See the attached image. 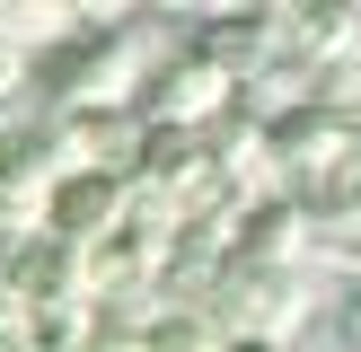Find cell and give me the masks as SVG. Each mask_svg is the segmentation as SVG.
Here are the masks:
<instances>
[{"label":"cell","mask_w":361,"mask_h":352,"mask_svg":"<svg viewBox=\"0 0 361 352\" xmlns=\"http://www.w3.org/2000/svg\"><path fill=\"white\" fill-rule=\"evenodd\" d=\"M150 35H141V18L123 9H80V35H71L62 53H53L44 70V97L53 115H97V106H133L141 80H150Z\"/></svg>","instance_id":"cell-1"},{"label":"cell","mask_w":361,"mask_h":352,"mask_svg":"<svg viewBox=\"0 0 361 352\" xmlns=\"http://www.w3.org/2000/svg\"><path fill=\"white\" fill-rule=\"evenodd\" d=\"M203 317L221 334H264V344H300L317 326V273L309 264H221Z\"/></svg>","instance_id":"cell-2"},{"label":"cell","mask_w":361,"mask_h":352,"mask_svg":"<svg viewBox=\"0 0 361 352\" xmlns=\"http://www.w3.org/2000/svg\"><path fill=\"white\" fill-rule=\"evenodd\" d=\"M133 115H141V123H168V132H203L212 115H229V70L203 62L194 44H176V53H159V62H150Z\"/></svg>","instance_id":"cell-3"},{"label":"cell","mask_w":361,"mask_h":352,"mask_svg":"<svg viewBox=\"0 0 361 352\" xmlns=\"http://www.w3.org/2000/svg\"><path fill=\"white\" fill-rule=\"evenodd\" d=\"M123 176H97V168H71V176H53L44 185V211H35V229L44 238H62V246H97V238H115L123 229Z\"/></svg>","instance_id":"cell-4"},{"label":"cell","mask_w":361,"mask_h":352,"mask_svg":"<svg viewBox=\"0 0 361 352\" xmlns=\"http://www.w3.org/2000/svg\"><path fill=\"white\" fill-rule=\"evenodd\" d=\"M309 211L291 194H256L238 203V229H229V264H309Z\"/></svg>","instance_id":"cell-5"},{"label":"cell","mask_w":361,"mask_h":352,"mask_svg":"<svg viewBox=\"0 0 361 352\" xmlns=\"http://www.w3.org/2000/svg\"><path fill=\"white\" fill-rule=\"evenodd\" d=\"M194 53L221 62L229 80H247L256 62L282 53V9H203V18H194Z\"/></svg>","instance_id":"cell-6"},{"label":"cell","mask_w":361,"mask_h":352,"mask_svg":"<svg viewBox=\"0 0 361 352\" xmlns=\"http://www.w3.org/2000/svg\"><path fill=\"white\" fill-rule=\"evenodd\" d=\"M282 53L300 70H326L361 53V9L353 0H309V9H282Z\"/></svg>","instance_id":"cell-7"},{"label":"cell","mask_w":361,"mask_h":352,"mask_svg":"<svg viewBox=\"0 0 361 352\" xmlns=\"http://www.w3.org/2000/svg\"><path fill=\"white\" fill-rule=\"evenodd\" d=\"M71 35H80V9H62V0H0V53H62Z\"/></svg>","instance_id":"cell-8"},{"label":"cell","mask_w":361,"mask_h":352,"mask_svg":"<svg viewBox=\"0 0 361 352\" xmlns=\"http://www.w3.org/2000/svg\"><path fill=\"white\" fill-rule=\"evenodd\" d=\"M150 352H221V326L203 308H159L150 317Z\"/></svg>","instance_id":"cell-9"},{"label":"cell","mask_w":361,"mask_h":352,"mask_svg":"<svg viewBox=\"0 0 361 352\" xmlns=\"http://www.w3.org/2000/svg\"><path fill=\"white\" fill-rule=\"evenodd\" d=\"M80 352H150V326H133V317H106V308H97V326H88Z\"/></svg>","instance_id":"cell-10"},{"label":"cell","mask_w":361,"mask_h":352,"mask_svg":"<svg viewBox=\"0 0 361 352\" xmlns=\"http://www.w3.org/2000/svg\"><path fill=\"white\" fill-rule=\"evenodd\" d=\"M335 326H344V334H335V344H344V352H361V282L344 291V317H335Z\"/></svg>","instance_id":"cell-11"},{"label":"cell","mask_w":361,"mask_h":352,"mask_svg":"<svg viewBox=\"0 0 361 352\" xmlns=\"http://www.w3.org/2000/svg\"><path fill=\"white\" fill-rule=\"evenodd\" d=\"M221 352H291V344H264V334H221Z\"/></svg>","instance_id":"cell-12"}]
</instances>
